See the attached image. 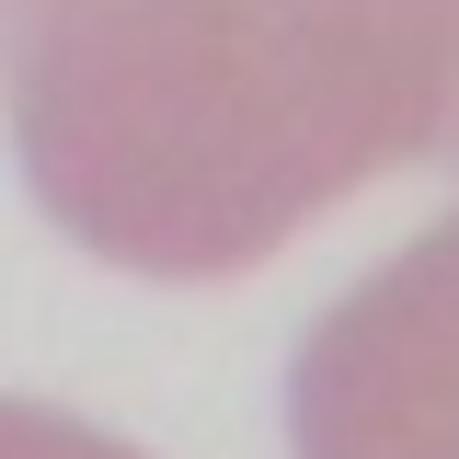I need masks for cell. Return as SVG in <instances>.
Here are the masks:
<instances>
[{
  "instance_id": "1",
  "label": "cell",
  "mask_w": 459,
  "mask_h": 459,
  "mask_svg": "<svg viewBox=\"0 0 459 459\" xmlns=\"http://www.w3.org/2000/svg\"><path fill=\"white\" fill-rule=\"evenodd\" d=\"M23 195L115 276L207 287L368 195L299 0H12Z\"/></svg>"
},
{
  "instance_id": "3",
  "label": "cell",
  "mask_w": 459,
  "mask_h": 459,
  "mask_svg": "<svg viewBox=\"0 0 459 459\" xmlns=\"http://www.w3.org/2000/svg\"><path fill=\"white\" fill-rule=\"evenodd\" d=\"M368 184L459 161V0H299Z\"/></svg>"
},
{
  "instance_id": "4",
  "label": "cell",
  "mask_w": 459,
  "mask_h": 459,
  "mask_svg": "<svg viewBox=\"0 0 459 459\" xmlns=\"http://www.w3.org/2000/svg\"><path fill=\"white\" fill-rule=\"evenodd\" d=\"M0 459H150V448H126V437L81 425V413H57V402L0 391Z\"/></svg>"
},
{
  "instance_id": "2",
  "label": "cell",
  "mask_w": 459,
  "mask_h": 459,
  "mask_svg": "<svg viewBox=\"0 0 459 459\" xmlns=\"http://www.w3.org/2000/svg\"><path fill=\"white\" fill-rule=\"evenodd\" d=\"M299 459H459V207L344 287L287 356Z\"/></svg>"
}]
</instances>
